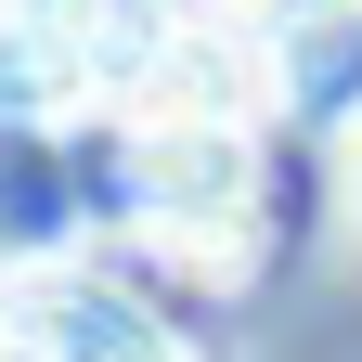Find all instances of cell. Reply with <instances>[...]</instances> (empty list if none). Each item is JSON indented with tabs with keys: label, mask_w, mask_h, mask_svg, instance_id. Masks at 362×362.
<instances>
[{
	"label": "cell",
	"mask_w": 362,
	"mask_h": 362,
	"mask_svg": "<svg viewBox=\"0 0 362 362\" xmlns=\"http://www.w3.org/2000/svg\"><path fill=\"white\" fill-rule=\"evenodd\" d=\"M0 362H194L156 310H129L117 285H90V272H13L0 285Z\"/></svg>",
	"instance_id": "6da1fadb"
}]
</instances>
